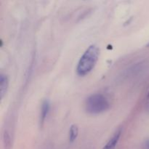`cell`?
Segmentation results:
<instances>
[{"label":"cell","mask_w":149,"mask_h":149,"mask_svg":"<svg viewBox=\"0 0 149 149\" xmlns=\"http://www.w3.org/2000/svg\"><path fill=\"white\" fill-rule=\"evenodd\" d=\"M100 49L95 45H91L83 53L77 66V74L84 77L90 74L96 65L99 58Z\"/></svg>","instance_id":"cell-1"},{"label":"cell","mask_w":149,"mask_h":149,"mask_svg":"<svg viewBox=\"0 0 149 149\" xmlns=\"http://www.w3.org/2000/svg\"><path fill=\"white\" fill-rule=\"evenodd\" d=\"M110 103L107 97L100 93H95L89 96L85 102V110L88 113L97 115L108 111Z\"/></svg>","instance_id":"cell-2"},{"label":"cell","mask_w":149,"mask_h":149,"mask_svg":"<svg viewBox=\"0 0 149 149\" xmlns=\"http://www.w3.org/2000/svg\"><path fill=\"white\" fill-rule=\"evenodd\" d=\"M122 128L118 129L116 132L113 133L111 138L109 140L107 143L104 146L103 149H116V146H117L118 143H119V139H120L121 136H122Z\"/></svg>","instance_id":"cell-3"},{"label":"cell","mask_w":149,"mask_h":149,"mask_svg":"<svg viewBox=\"0 0 149 149\" xmlns=\"http://www.w3.org/2000/svg\"><path fill=\"white\" fill-rule=\"evenodd\" d=\"M49 111H50V103L48 100H45L42 103L40 111V115H39V123L41 126L45 124L48 115H49Z\"/></svg>","instance_id":"cell-4"},{"label":"cell","mask_w":149,"mask_h":149,"mask_svg":"<svg viewBox=\"0 0 149 149\" xmlns=\"http://www.w3.org/2000/svg\"><path fill=\"white\" fill-rule=\"evenodd\" d=\"M9 87V79L7 75L1 74L0 76V94L1 99L4 98V95L7 92Z\"/></svg>","instance_id":"cell-5"},{"label":"cell","mask_w":149,"mask_h":149,"mask_svg":"<svg viewBox=\"0 0 149 149\" xmlns=\"http://www.w3.org/2000/svg\"><path fill=\"white\" fill-rule=\"evenodd\" d=\"M79 135V128L77 125H72L70 127L69 135H68V139L70 143H74L77 140Z\"/></svg>","instance_id":"cell-6"},{"label":"cell","mask_w":149,"mask_h":149,"mask_svg":"<svg viewBox=\"0 0 149 149\" xmlns=\"http://www.w3.org/2000/svg\"><path fill=\"white\" fill-rule=\"evenodd\" d=\"M3 141H4V145L5 149H10V148H11V138H10L7 131L4 132V137H3Z\"/></svg>","instance_id":"cell-7"},{"label":"cell","mask_w":149,"mask_h":149,"mask_svg":"<svg viewBox=\"0 0 149 149\" xmlns=\"http://www.w3.org/2000/svg\"><path fill=\"white\" fill-rule=\"evenodd\" d=\"M146 146H147V148H148V149H149V140H148V141H146Z\"/></svg>","instance_id":"cell-8"},{"label":"cell","mask_w":149,"mask_h":149,"mask_svg":"<svg viewBox=\"0 0 149 149\" xmlns=\"http://www.w3.org/2000/svg\"><path fill=\"white\" fill-rule=\"evenodd\" d=\"M147 97H148V98H149V92H148V96H147Z\"/></svg>","instance_id":"cell-9"},{"label":"cell","mask_w":149,"mask_h":149,"mask_svg":"<svg viewBox=\"0 0 149 149\" xmlns=\"http://www.w3.org/2000/svg\"><path fill=\"white\" fill-rule=\"evenodd\" d=\"M147 47H149V42L148 43V45H147Z\"/></svg>","instance_id":"cell-10"},{"label":"cell","mask_w":149,"mask_h":149,"mask_svg":"<svg viewBox=\"0 0 149 149\" xmlns=\"http://www.w3.org/2000/svg\"><path fill=\"white\" fill-rule=\"evenodd\" d=\"M148 111H149V104H148Z\"/></svg>","instance_id":"cell-11"}]
</instances>
